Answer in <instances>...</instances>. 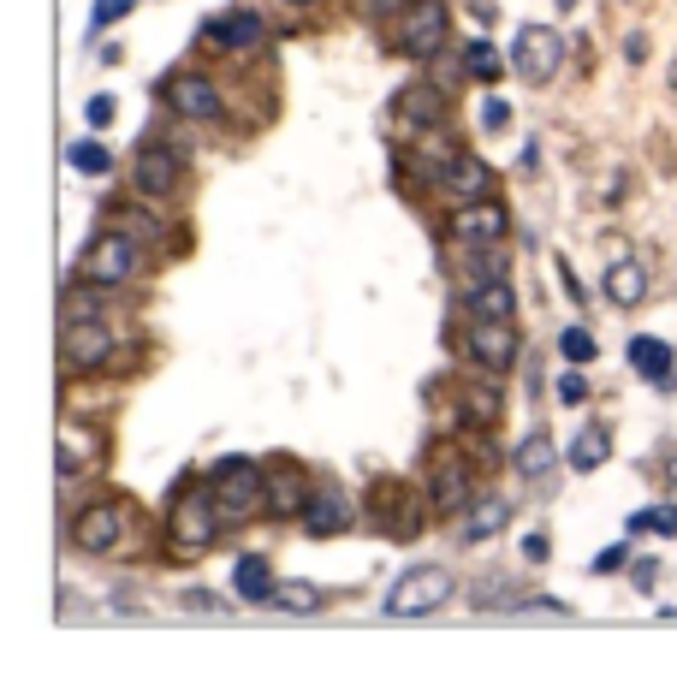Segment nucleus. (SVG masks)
Segmentation results:
<instances>
[{
  "label": "nucleus",
  "mask_w": 677,
  "mask_h": 683,
  "mask_svg": "<svg viewBox=\"0 0 677 683\" xmlns=\"http://www.w3.org/2000/svg\"><path fill=\"white\" fill-rule=\"evenodd\" d=\"M452 36V12L446 0H404L399 7V24H392V48L404 60H434Z\"/></svg>",
  "instance_id": "obj_1"
},
{
  "label": "nucleus",
  "mask_w": 677,
  "mask_h": 683,
  "mask_svg": "<svg viewBox=\"0 0 677 683\" xmlns=\"http://www.w3.org/2000/svg\"><path fill=\"white\" fill-rule=\"evenodd\" d=\"M202 488H209L220 523H244V517L262 512V488H268V475H262L249 458H226V463H214V475Z\"/></svg>",
  "instance_id": "obj_2"
},
{
  "label": "nucleus",
  "mask_w": 677,
  "mask_h": 683,
  "mask_svg": "<svg viewBox=\"0 0 677 683\" xmlns=\"http://www.w3.org/2000/svg\"><path fill=\"white\" fill-rule=\"evenodd\" d=\"M220 512H214V500H209V488H197V493H185L179 505H173V517H167V547L179 559H202L209 547L220 541Z\"/></svg>",
  "instance_id": "obj_3"
},
{
  "label": "nucleus",
  "mask_w": 677,
  "mask_h": 683,
  "mask_svg": "<svg viewBox=\"0 0 677 683\" xmlns=\"http://www.w3.org/2000/svg\"><path fill=\"white\" fill-rule=\"evenodd\" d=\"M131 535V505L125 500H96L71 517V547L78 553H120Z\"/></svg>",
  "instance_id": "obj_4"
},
{
  "label": "nucleus",
  "mask_w": 677,
  "mask_h": 683,
  "mask_svg": "<svg viewBox=\"0 0 677 683\" xmlns=\"http://www.w3.org/2000/svg\"><path fill=\"white\" fill-rule=\"evenodd\" d=\"M452 594H458L452 571H440V564H422V571H404L399 583H392L387 613H392V618H422V613H440Z\"/></svg>",
  "instance_id": "obj_5"
},
{
  "label": "nucleus",
  "mask_w": 677,
  "mask_h": 683,
  "mask_svg": "<svg viewBox=\"0 0 677 683\" xmlns=\"http://www.w3.org/2000/svg\"><path fill=\"white\" fill-rule=\"evenodd\" d=\"M137 268H143V250H137V238L131 232H101V238L90 244V256H84V280L90 285H125V280H137Z\"/></svg>",
  "instance_id": "obj_6"
},
{
  "label": "nucleus",
  "mask_w": 677,
  "mask_h": 683,
  "mask_svg": "<svg viewBox=\"0 0 677 683\" xmlns=\"http://www.w3.org/2000/svg\"><path fill=\"white\" fill-rule=\"evenodd\" d=\"M511 66H518L523 83H553L558 66H565V36L553 24H523L518 48H511Z\"/></svg>",
  "instance_id": "obj_7"
},
{
  "label": "nucleus",
  "mask_w": 677,
  "mask_h": 683,
  "mask_svg": "<svg viewBox=\"0 0 677 683\" xmlns=\"http://www.w3.org/2000/svg\"><path fill=\"white\" fill-rule=\"evenodd\" d=\"M131 184H137L149 202H173L185 184V149H167V143H149V149H137V161H131Z\"/></svg>",
  "instance_id": "obj_8"
},
{
  "label": "nucleus",
  "mask_w": 677,
  "mask_h": 683,
  "mask_svg": "<svg viewBox=\"0 0 677 683\" xmlns=\"http://www.w3.org/2000/svg\"><path fill=\"white\" fill-rule=\"evenodd\" d=\"M60 357H66V369L71 374H90V369H101V362L113 357V327L108 322H84V315H71L66 322V339H60Z\"/></svg>",
  "instance_id": "obj_9"
},
{
  "label": "nucleus",
  "mask_w": 677,
  "mask_h": 683,
  "mask_svg": "<svg viewBox=\"0 0 677 683\" xmlns=\"http://www.w3.org/2000/svg\"><path fill=\"white\" fill-rule=\"evenodd\" d=\"M511 232V214L499 209V202H464V209H452V244H464V250H481V244H499Z\"/></svg>",
  "instance_id": "obj_10"
},
{
  "label": "nucleus",
  "mask_w": 677,
  "mask_h": 683,
  "mask_svg": "<svg viewBox=\"0 0 677 683\" xmlns=\"http://www.w3.org/2000/svg\"><path fill=\"white\" fill-rule=\"evenodd\" d=\"M440 191L452 197V209H464V202H488L493 197V167L481 161V155H469V149H458L446 161V172H440Z\"/></svg>",
  "instance_id": "obj_11"
},
{
  "label": "nucleus",
  "mask_w": 677,
  "mask_h": 683,
  "mask_svg": "<svg viewBox=\"0 0 677 683\" xmlns=\"http://www.w3.org/2000/svg\"><path fill=\"white\" fill-rule=\"evenodd\" d=\"M469 362H481L488 374H506L518 362V327L511 322H469V339H464Z\"/></svg>",
  "instance_id": "obj_12"
},
{
  "label": "nucleus",
  "mask_w": 677,
  "mask_h": 683,
  "mask_svg": "<svg viewBox=\"0 0 677 683\" xmlns=\"http://www.w3.org/2000/svg\"><path fill=\"white\" fill-rule=\"evenodd\" d=\"M202 42L220 48V54H249V48H262V42H268V24H262L249 7H238V12H220V19L202 24Z\"/></svg>",
  "instance_id": "obj_13"
},
{
  "label": "nucleus",
  "mask_w": 677,
  "mask_h": 683,
  "mask_svg": "<svg viewBox=\"0 0 677 683\" xmlns=\"http://www.w3.org/2000/svg\"><path fill=\"white\" fill-rule=\"evenodd\" d=\"M167 108L185 113V120H220V113H226V96H220V83H209L202 71H179V78L167 83Z\"/></svg>",
  "instance_id": "obj_14"
},
{
  "label": "nucleus",
  "mask_w": 677,
  "mask_h": 683,
  "mask_svg": "<svg viewBox=\"0 0 677 683\" xmlns=\"http://www.w3.org/2000/svg\"><path fill=\"white\" fill-rule=\"evenodd\" d=\"M298 517H303V529L315 535V541H328V535L351 529V500H345L338 488H315V493L303 500V512H298Z\"/></svg>",
  "instance_id": "obj_15"
},
{
  "label": "nucleus",
  "mask_w": 677,
  "mask_h": 683,
  "mask_svg": "<svg viewBox=\"0 0 677 683\" xmlns=\"http://www.w3.org/2000/svg\"><path fill=\"white\" fill-rule=\"evenodd\" d=\"M464 303H469V322H511L518 315V292L506 285V273L499 280H469Z\"/></svg>",
  "instance_id": "obj_16"
},
{
  "label": "nucleus",
  "mask_w": 677,
  "mask_h": 683,
  "mask_svg": "<svg viewBox=\"0 0 677 683\" xmlns=\"http://www.w3.org/2000/svg\"><path fill=\"white\" fill-rule=\"evenodd\" d=\"M429 505L434 512H464L469 505V470L458 458H446V463H434V475H429Z\"/></svg>",
  "instance_id": "obj_17"
},
{
  "label": "nucleus",
  "mask_w": 677,
  "mask_h": 683,
  "mask_svg": "<svg viewBox=\"0 0 677 683\" xmlns=\"http://www.w3.org/2000/svg\"><path fill=\"white\" fill-rule=\"evenodd\" d=\"M630 369H636L647 387H666L672 381V345L654 339V333H636V339H630Z\"/></svg>",
  "instance_id": "obj_18"
},
{
  "label": "nucleus",
  "mask_w": 677,
  "mask_h": 683,
  "mask_svg": "<svg viewBox=\"0 0 677 683\" xmlns=\"http://www.w3.org/2000/svg\"><path fill=\"white\" fill-rule=\"evenodd\" d=\"M303 500H309V488L298 470H274L268 488H262V512H274V517H298Z\"/></svg>",
  "instance_id": "obj_19"
},
{
  "label": "nucleus",
  "mask_w": 677,
  "mask_h": 683,
  "mask_svg": "<svg viewBox=\"0 0 677 683\" xmlns=\"http://www.w3.org/2000/svg\"><path fill=\"white\" fill-rule=\"evenodd\" d=\"M600 285H607V298L618 303V310H636V303L647 298V268L642 261H612Z\"/></svg>",
  "instance_id": "obj_20"
},
{
  "label": "nucleus",
  "mask_w": 677,
  "mask_h": 683,
  "mask_svg": "<svg viewBox=\"0 0 677 683\" xmlns=\"http://www.w3.org/2000/svg\"><path fill=\"white\" fill-rule=\"evenodd\" d=\"M506 523H511V505L506 500H476V505H464V541L481 547V541H493Z\"/></svg>",
  "instance_id": "obj_21"
},
{
  "label": "nucleus",
  "mask_w": 677,
  "mask_h": 683,
  "mask_svg": "<svg viewBox=\"0 0 677 683\" xmlns=\"http://www.w3.org/2000/svg\"><path fill=\"white\" fill-rule=\"evenodd\" d=\"M96 458H101L96 434H84L78 423H66V428H60V475H84Z\"/></svg>",
  "instance_id": "obj_22"
},
{
  "label": "nucleus",
  "mask_w": 677,
  "mask_h": 683,
  "mask_svg": "<svg viewBox=\"0 0 677 683\" xmlns=\"http://www.w3.org/2000/svg\"><path fill=\"white\" fill-rule=\"evenodd\" d=\"M553 463H558L553 434H523V446H518V475H523V482H547Z\"/></svg>",
  "instance_id": "obj_23"
},
{
  "label": "nucleus",
  "mask_w": 677,
  "mask_h": 683,
  "mask_svg": "<svg viewBox=\"0 0 677 683\" xmlns=\"http://www.w3.org/2000/svg\"><path fill=\"white\" fill-rule=\"evenodd\" d=\"M232 589H238L244 601H274V571H268V559L244 553L238 564H232Z\"/></svg>",
  "instance_id": "obj_24"
},
{
  "label": "nucleus",
  "mask_w": 677,
  "mask_h": 683,
  "mask_svg": "<svg viewBox=\"0 0 677 683\" xmlns=\"http://www.w3.org/2000/svg\"><path fill=\"white\" fill-rule=\"evenodd\" d=\"M570 470H577V475H588V470H600V463H607L612 458V434L607 428H582L577 434V440H570Z\"/></svg>",
  "instance_id": "obj_25"
},
{
  "label": "nucleus",
  "mask_w": 677,
  "mask_h": 683,
  "mask_svg": "<svg viewBox=\"0 0 677 683\" xmlns=\"http://www.w3.org/2000/svg\"><path fill=\"white\" fill-rule=\"evenodd\" d=\"M274 606H279V613L309 618V613H321V606H328V594H321L315 583H274Z\"/></svg>",
  "instance_id": "obj_26"
},
{
  "label": "nucleus",
  "mask_w": 677,
  "mask_h": 683,
  "mask_svg": "<svg viewBox=\"0 0 677 683\" xmlns=\"http://www.w3.org/2000/svg\"><path fill=\"white\" fill-rule=\"evenodd\" d=\"M464 71H469L476 83H499L506 60H499V48H493V42H469V48H464Z\"/></svg>",
  "instance_id": "obj_27"
},
{
  "label": "nucleus",
  "mask_w": 677,
  "mask_h": 683,
  "mask_svg": "<svg viewBox=\"0 0 677 683\" xmlns=\"http://www.w3.org/2000/svg\"><path fill=\"white\" fill-rule=\"evenodd\" d=\"M399 113H404V125H440V96L434 90H404Z\"/></svg>",
  "instance_id": "obj_28"
},
{
  "label": "nucleus",
  "mask_w": 677,
  "mask_h": 683,
  "mask_svg": "<svg viewBox=\"0 0 677 683\" xmlns=\"http://www.w3.org/2000/svg\"><path fill=\"white\" fill-rule=\"evenodd\" d=\"M630 535H677V505H647L630 517Z\"/></svg>",
  "instance_id": "obj_29"
},
{
  "label": "nucleus",
  "mask_w": 677,
  "mask_h": 683,
  "mask_svg": "<svg viewBox=\"0 0 677 683\" xmlns=\"http://www.w3.org/2000/svg\"><path fill=\"white\" fill-rule=\"evenodd\" d=\"M66 161L78 167V172H108V167H113V155L101 149L96 137H84V143H71V155H66Z\"/></svg>",
  "instance_id": "obj_30"
},
{
  "label": "nucleus",
  "mask_w": 677,
  "mask_h": 683,
  "mask_svg": "<svg viewBox=\"0 0 677 683\" xmlns=\"http://www.w3.org/2000/svg\"><path fill=\"white\" fill-rule=\"evenodd\" d=\"M558 351H565L570 362H595L600 345H595V333H588V327H565V333H558Z\"/></svg>",
  "instance_id": "obj_31"
},
{
  "label": "nucleus",
  "mask_w": 677,
  "mask_h": 683,
  "mask_svg": "<svg viewBox=\"0 0 677 683\" xmlns=\"http://www.w3.org/2000/svg\"><path fill=\"white\" fill-rule=\"evenodd\" d=\"M137 7V0H96V12H90V36H101V31H113V24L125 19V12Z\"/></svg>",
  "instance_id": "obj_32"
},
{
  "label": "nucleus",
  "mask_w": 677,
  "mask_h": 683,
  "mask_svg": "<svg viewBox=\"0 0 677 683\" xmlns=\"http://www.w3.org/2000/svg\"><path fill=\"white\" fill-rule=\"evenodd\" d=\"M481 125H488V131H506V125H511V108H506L499 96H488V101H481Z\"/></svg>",
  "instance_id": "obj_33"
},
{
  "label": "nucleus",
  "mask_w": 677,
  "mask_h": 683,
  "mask_svg": "<svg viewBox=\"0 0 677 683\" xmlns=\"http://www.w3.org/2000/svg\"><path fill=\"white\" fill-rule=\"evenodd\" d=\"M582 399H588V381H582L577 369H570L565 381H558V404H582Z\"/></svg>",
  "instance_id": "obj_34"
},
{
  "label": "nucleus",
  "mask_w": 677,
  "mask_h": 683,
  "mask_svg": "<svg viewBox=\"0 0 677 683\" xmlns=\"http://www.w3.org/2000/svg\"><path fill=\"white\" fill-rule=\"evenodd\" d=\"M558 280H565V298H570V303H588V292L577 285V273H570V261H565V256H558Z\"/></svg>",
  "instance_id": "obj_35"
},
{
  "label": "nucleus",
  "mask_w": 677,
  "mask_h": 683,
  "mask_svg": "<svg viewBox=\"0 0 677 683\" xmlns=\"http://www.w3.org/2000/svg\"><path fill=\"white\" fill-rule=\"evenodd\" d=\"M90 125H96V131L113 125V101H108V96H90Z\"/></svg>",
  "instance_id": "obj_36"
},
{
  "label": "nucleus",
  "mask_w": 677,
  "mask_h": 683,
  "mask_svg": "<svg viewBox=\"0 0 677 683\" xmlns=\"http://www.w3.org/2000/svg\"><path fill=\"white\" fill-rule=\"evenodd\" d=\"M547 553H553V541H547V535H529V541H523V559H535V564H541Z\"/></svg>",
  "instance_id": "obj_37"
},
{
  "label": "nucleus",
  "mask_w": 677,
  "mask_h": 683,
  "mask_svg": "<svg viewBox=\"0 0 677 683\" xmlns=\"http://www.w3.org/2000/svg\"><path fill=\"white\" fill-rule=\"evenodd\" d=\"M624 60H630V66L647 60V36H630V42H624Z\"/></svg>",
  "instance_id": "obj_38"
},
{
  "label": "nucleus",
  "mask_w": 677,
  "mask_h": 683,
  "mask_svg": "<svg viewBox=\"0 0 677 683\" xmlns=\"http://www.w3.org/2000/svg\"><path fill=\"white\" fill-rule=\"evenodd\" d=\"M618 564H624V547H607V553L595 559V571H618Z\"/></svg>",
  "instance_id": "obj_39"
},
{
  "label": "nucleus",
  "mask_w": 677,
  "mask_h": 683,
  "mask_svg": "<svg viewBox=\"0 0 677 683\" xmlns=\"http://www.w3.org/2000/svg\"><path fill=\"white\" fill-rule=\"evenodd\" d=\"M672 90H677V60H672Z\"/></svg>",
  "instance_id": "obj_40"
},
{
  "label": "nucleus",
  "mask_w": 677,
  "mask_h": 683,
  "mask_svg": "<svg viewBox=\"0 0 677 683\" xmlns=\"http://www.w3.org/2000/svg\"><path fill=\"white\" fill-rule=\"evenodd\" d=\"M291 7H315V0H291Z\"/></svg>",
  "instance_id": "obj_41"
},
{
  "label": "nucleus",
  "mask_w": 677,
  "mask_h": 683,
  "mask_svg": "<svg viewBox=\"0 0 677 683\" xmlns=\"http://www.w3.org/2000/svg\"><path fill=\"white\" fill-rule=\"evenodd\" d=\"M558 7H577V0H558Z\"/></svg>",
  "instance_id": "obj_42"
},
{
  "label": "nucleus",
  "mask_w": 677,
  "mask_h": 683,
  "mask_svg": "<svg viewBox=\"0 0 677 683\" xmlns=\"http://www.w3.org/2000/svg\"><path fill=\"white\" fill-rule=\"evenodd\" d=\"M672 482H677V463H672Z\"/></svg>",
  "instance_id": "obj_43"
}]
</instances>
